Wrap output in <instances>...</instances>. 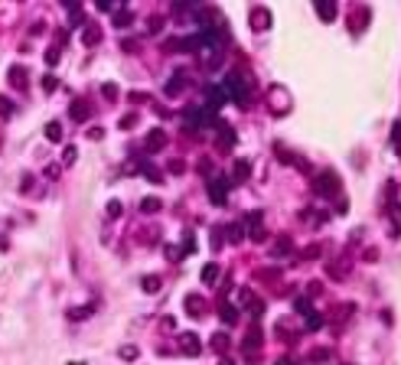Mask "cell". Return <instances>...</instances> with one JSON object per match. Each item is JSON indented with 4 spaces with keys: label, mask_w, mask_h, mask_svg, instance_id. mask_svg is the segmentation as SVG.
I'll list each match as a JSON object with an SVG mask.
<instances>
[{
    "label": "cell",
    "mask_w": 401,
    "mask_h": 365,
    "mask_svg": "<svg viewBox=\"0 0 401 365\" xmlns=\"http://www.w3.org/2000/svg\"><path fill=\"white\" fill-rule=\"evenodd\" d=\"M10 82H13L16 88H26V69L23 65H13V69H10Z\"/></svg>",
    "instance_id": "ac0fdd59"
},
{
    "label": "cell",
    "mask_w": 401,
    "mask_h": 365,
    "mask_svg": "<svg viewBox=\"0 0 401 365\" xmlns=\"http://www.w3.org/2000/svg\"><path fill=\"white\" fill-rule=\"evenodd\" d=\"M114 23H121V26H127V23H131V13H127V10H121V13H118V16H114Z\"/></svg>",
    "instance_id": "d6a6232c"
},
{
    "label": "cell",
    "mask_w": 401,
    "mask_h": 365,
    "mask_svg": "<svg viewBox=\"0 0 401 365\" xmlns=\"http://www.w3.org/2000/svg\"><path fill=\"white\" fill-rule=\"evenodd\" d=\"M287 108H291V95L284 92L281 85L271 88V111H277V114H287Z\"/></svg>",
    "instance_id": "3957f363"
},
{
    "label": "cell",
    "mask_w": 401,
    "mask_h": 365,
    "mask_svg": "<svg viewBox=\"0 0 401 365\" xmlns=\"http://www.w3.org/2000/svg\"><path fill=\"white\" fill-rule=\"evenodd\" d=\"M121 359H137V349H134V346H124V349H121Z\"/></svg>",
    "instance_id": "e575fe53"
},
{
    "label": "cell",
    "mask_w": 401,
    "mask_h": 365,
    "mask_svg": "<svg viewBox=\"0 0 401 365\" xmlns=\"http://www.w3.org/2000/svg\"><path fill=\"white\" fill-rule=\"evenodd\" d=\"M62 160H65V163H72V160H75V147H65V154H62Z\"/></svg>",
    "instance_id": "f35d334b"
},
{
    "label": "cell",
    "mask_w": 401,
    "mask_h": 365,
    "mask_svg": "<svg viewBox=\"0 0 401 365\" xmlns=\"http://www.w3.org/2000/svg\"><path fill=\"white\" fill-rule=\"evenodd\" d=\"M163 147H166V131L153 127V131L144 137V150H147V154H157V150H163Z\"/></svg>",
    "instance_id": "277c9868"
},
{
    "label": "cell",
    "mask_w": 401,
    "mask_h": 365,
    "mask_svg": "<svg viewBox=\"0 0 401 365\" xmlns=\"http://www.w3.org/2000/svg\"><path fill=\"white\" fill-rule=\"evenodd\" d=\"M186 310H189V316H202V310H205L202 297H193V294H189V297H186Z\"/></svg>",
    "instance_id": "5bb4252c"
},
{
    "label": "cell",
    "mask_w": 401,
    "mask_h": 365,
    "mask_svg": "<svg viewBox=\"0 0 401 365\" xmlns=\"http://www.w3.org/2000/svg\"><path fill=\"white\" fill-rule=\"evenodd\" d=\"M245 232L251 235L254 241H264V238H267V232L261 228V212H251V215L245 218Z\"/></svg>",
    "instance_id": "5b68a950"
},
{
    "label": "cell",
    "mask_w": 401,
    "mask_h": 365,
    "mask_svg": "<svg viewBox=\"0 0 401 365\" xmlns=\"http://www.w3.org/2000/svg\"><path fill=\"white\" fill-rule=\"evenodd\" d=\"M212 349H215V352H225V349H228V336H225V333H215V336H212Z\"/></svg>",
    "instance_id": "cb8c5ba5"
},
{
    "label": "cell",
    "mask_w": 401,
    "mask_h": 365,
    "mask_svg": "<svg viewBox=\"0 0 401 365\" xmlns=\"http://www.w3.org/2000/svg\"><path fill=\"white\" fill-rule=\"evenodd\" d=\"M395 144H401V121H395Z\"/></svg>",
    "instance_id": "60d3db41"
},
{
    "label": "cell",
    "mask_w": 401,
    "mask_h": 365,
    "mask_svg": "<svg viewBox=\"0 0 401 365\" xmlns=\"http://www.w3.org/2000/svg\"><path fill=\"white\" fill-rule=\"evenodd\" d=\"M55 85H59V82H55V75H46V78H43V88H46V92H55Z\"/></svg>",
    "instance_id": "1f68e13d"
},
{
    "label": "cell",
    "mask_w": 401,
    "mask_h": 365,
    "mask_svg": "<svg viewBox=\"0 0 401 365\" xmlns=\"http://www.w3.org/2000/svg\"><path fill=\"white\" fill-rule=\"evenodd\" d=\"M101 95H104L108 101H114V98H118V85H104V88H101Z\"/></svg>",
    "instance_id": "4dcf8cb0"
},
{
    "label": "cell",
    "mask_w": 401,
    "mask_h": 365,
    "mask_svg": "<svg viewBox=\"0 0 401 365\" xmlns=\"http://www.w3.org/2000/svg\"><path fill=\"white\" fill-rule=\"evenodd\" d=\"M82 39L92 46V43H98V39H101V33H98V30H85V33H82Z\"/></svg>",
    "instance_id": "f1b7e54d"
},
{
    "label": "cell",
    "mask_w": 401,
    "mask_h": 365,
    "mask_svg": "<svg viewBox=\"0 0 401 365\" xmlns=\"http://www.w3.org/2000/svg\"><path fill=\"white\" fill-rule=\"evenodd\" d=\"M294 310L303 313V316H310V313H313V310H310V300H307V297H297V300H294Z\"/></svg>",
    "instance_id": "d4e9b609"
},
{
    "label": "cell",
    "mask_w": 401,
    "mask_h": 365,
    "mask_svg": "<svg viewBox=\"0 0 401 365\" xmlns=\"http://www.w3.org/2000/svg\"><path fill=\"white\" fill-rule=\"evenodd\" d=\"M108 212H111V215H121V202H118V199L108 202Z\"/></svg>",
    "instance_id": "74e56055"
},
{
    "label": "cell",
    "mask_w": 401,
    "mask_h": 365,
    "mask_svg": "<svg viewBox=\"0 0 401 365\" xmlns=\"http://www.w3.org/2000/svg\"><path fill=\"white\" fill-rule=\"evenodd\" d=\"M222 85H225L228 98H232V101H238L242 108H248V88H245L242 75H235V72H232V75H225V82H222Z\"/></svg>",
    "instance_id": "6da1fadb"
},
{
    "label": "cell",
    "mask_w": 401,
    "mask_h": 365,
    "mask_svg": "<svg viewBox=\"0 0 401 365\" xmlns=\"http://www.w3.org/2000/svg\"><path fill=\"white\" fill-rule=\"evenodd\" d=\"M10 114H13V104H10L7 95H0V117H10Z\"/></svg>",
    "instance_id": "4316f807"
},
{
    "label": "cell",
    "mask_w": 401,
    "mask_h": 365,
    "mask_svg": "<svg viewBox=\"0 0 401 365\" xmlns=\"http://www.w3.org/2000/svg\"><path fill=\"white\" fill-rule=\"evenodd\" d=\"M219 271H222L219 264H205L202 267V284H215V280H219Z\"/></svg>",
    "instance_id": "7402d4cb"
},
{
    "label": "cell",
    "mask_w": 401,
    "mask_h": 365,
    "mask_svg": "<svg viewBox=\"0 0 401 365\" xmlns=\"http://www.w3.org/2000/svg\"><path fill=\"white\" fill-rule=\"evenodd\" d=\"M287 251H291V238H284V235H281V238L271 245V258H284Z\"/></svg>",
    "instance_id": "9a60e30c"
},
{
    "label": "cell",
    "mask_w": 401,
    "mask_h": 365,
    "mask_svg": "<svg viewBox=\"0 0 401 365\" xmlns=\"http://www.w3.org/2000/svg\"><path fill=\"white\" fill-rule=\"evenodd\" d=\"M316 193H323V196L336 193V173H320L316 176Z\"/></svg>",
    "instance_id": "ba28073f"
},
{
    "label": "cell",
    "mask_w": 401,
    "mask_h": 365,
    "mask_svg": "<svg viewBox=\"0 0 401 365\" xmlns=\"http://www.w3.org/2000/svg\"><path fill=\"white\" fill-rule=\"evenodd\" d=\"M46 140H52V144L62 140V124H59V121H49L46 124Z\"/></svg>",
    "instance_id": "ffe728a7"
},
{
    "label": "cell",
    "mask_w": 401,
    "mask_h": 365,
    "mask_svg": "<svg viewBox=\"0 0 401 365\" xmlns=\"http://www.w3.org/2000/svg\"><path fill=\"white\" fill-rule=\"evenodd\" d=\"M69 114H72V121H79V124H82V121H88V104H85V101H75Z\"/></svg>",
    "instance_id": "e0dca14e"
},
{
    "label": "cell",
    "mask_w": 401,
    "mask_h": 365,
    "mask_svg": "<svg viewBox=\"0 0 401 365\" xmlns=\"http://www.w3.org/2000/svg\"><path fill=\"white\" fill-rule=\"evenodd\" d=\"M258 346H261V329L251 326V333L245 336V356H248V352H258Z\"/></svg>",
    "instance_id": "8fae6325"
},
{
    "label": "cell",
    "mask_w": 401,
    "mask_h": 365,
    "mask_svg": "<svg viewBox=\"0 0 401 365\" xmlns=\"http://www.w3.org/2000/svg\"><path fill=\"white\" fill-rule=\"evenodd\" d=\"M134 121H137V117H134V114H124V117H121V127H131Z\"/></svg>",
    "instance_id": "ab89813d"
},
{
    "label": "cell",
    "mask_w": 401,
    "mask_h": 365,
    "mask_svg": "<svg viewBox=\"0 0 401 365\" xmlns=\"http://www.w3.org/2000/svg\"><path fill=\"white\" fill-rule=\"evenodd\" d=\"M219 316L225 319V323H235L238 313H235V307H228V303H225V307H219Z\"/></svg>",
    "instance_id": "484cf974"
},
{
    "label": "cell",
    "mask_w": 401,
    "mask_h": 365,
    "mask_svg": "<svg viewBox=\"0 0 401 365\" xmlns=\"http://www.w3.org/2000/svg\"><path fill=\"white\" fill-rule=\"evenodd\" d=\"M160 23H163V20H160V16H153V20H150V26H147V33H160Z\"/></svg>",
    "instance_id": "d590c367"
},
{
    "label": "cell",
    "mask_w": 401,
    "mask_h": 365,
    "mask_svg": "<svg viewBox=\"0 0 401 365\" xmlns=\"http://www.w3.org/2000/svg\"><path fill=\"white\" fill-rule=\"evenodd\" d=\"M183 85H186V75H183V72H176L173 82H166V95H180Z\"/></svg>",
    "instance_id": "d6986e66"
},
{
    "label": "cell",
    "mask_w": 401,
    "mask_h": 365,
    "mask_svg": "<svg viewBox=\"0 0 401 365\" xmlns=\"http://www.w3.org/2000/svg\"><path fill=\"white\" fill-rule=\"evenodd\" d=\"M88 313H92V310H88V307H82V310H72V319H85Z\"/></svg>",
    "instance_id": "8d00e7d4"
},
{
    "label": "cell",
    "mask_w": 401,
    "mask_h": 365,
    "mask_svg": "<svg viewBox=\"0 0 401 365\" xmlns=\"http://www.w3.org/2000/svg\"><path fill=\"white\" fill-rule=\"evenodd\" d=\"M180 349L186 352V356H196V352L202 349V346H199V339H196L193 333H183V336H180Z\"/></svg>",
    "instance_id": "30bf717a"
},
{
    "label": "cell",
    "mask_w": 401,
    "mask_h": 365,
    "mask_svg": "<svg viewBox=\"0 0 401 365\" xmlns=\"http://www.w3.org/2000/svg\"><path fill=\"white\" fill-rule=\"evenodd\" d=\"M228 241H242V225H228Z\"/></svg>",
    "instance_id": "f546056e"
},
{
    "label": "cell",
    "mask_w": 401,
    "mask_h": 365,
    "mask_svg": "<svg viewBox=\"0 0 401 365\" xmlns=\"http://www.w3.org/2000/svg\"><path fill=\"white\" fill-rule=\"evenodd\" d=\"M46 62H49V65H55V62H59V49H55V46L46 52Z\"/></svg>",
    "instance_id": "836d02e7"
},
{
    "label": "cell",
    "mask_w": 401,
    "mask_h": 365,
    "mask_svg": "<svg viewBox=\"0 0 401 365\" xmlns=\"http://www.w3.org/2000/svg\"><path fill=\"white\" fill-rule=\"evenodd\" d=\"M228 101H232V98H228L225 85H212V88H209V104H205V108H209V111H219L222 104H228Z\"/></svg>",
    "instance_id": "8992f818"
},
{
    "label": "cell",
    "mask_w": 401,
    "mask_h": 365,
    "mask_svg": "<svg viewBox=\"0 0 401 365\" xmlns=\"http://www.w3.org/2000/svg\"><path fill=\"white\" fill-rule=\"evenodd\" d=\"M277 365H294V362H291V359H281V362H277Z\"/></svg>",
    "instance_id": "b9f144b4"
},
{
    "label": "cell",
    "mask_w": 401,
    "mask_h": 365,
    "mask_svg": "<svg viewBox=\"0 0 401 365\" xmlns=\"http://www.w3.org/2000/svg\"><path fill=\"white\" fill-rule=\"evenodd\" d=\"M251 26L254 30H267V26H271V10H264V7H254L251 10Z\"/></svg>",
    "instance_id": "9c48e42d"
},
{
    "label": "cell",
    "mask_w": 401,
    "mask_h": 365,
    "mask_svg": "<svg viewBox=\"0 0 401 365\" xmlns=\"http://www.w3.org/2000/svg\"><path fill=\"white\" fill-rule=\"evenodd\" d=\"M248 176H251V163H248V160H238V163H235V176H232V179H235V183H245Z\"/></svg>",
    "instance_id": "2e32d148"
},
{
    "label": "cell",
    "mask_w": 401,
    "mask_h": 365,
    "mask_svg": "<svg viewBox=\"0 0 401 365\" xmlns=\"http://www.w3.org/2000/svg\"><path fill=\"white\" fill-rule=\"evenodd\" d=\"M141 287H144V294H157V290H160V277H157V274H147V277L141 280Z\"/></svg>",
    "instance_id": "44dd1931"
},
{
    "label": "cell",
    "mask_w": 401,
    "mask_h": 365,
    "mask_svg": "<svg viewBox=\"0 0 401 365\" xmlns=\"http://www.w3.org/2000/svg\"><path fill=\"white\" fill-rule=\"evenodd\" d=\"M186 124L189 127H193V124H212V111H209V108H189L186 111Z\"/></svg>",
    "instance_id": "52a82bcc"
},
{
    "label": "cell",
    "mask_w": 401,
    "mask_h": 365,
    "mask_svg": "<svg viewBox=\"0 0 401 365\" xmlns=\"http://www.w3.org/2000/svg\"><path fill=\"white\" fill-rule=\"evenodd\" d=\"M209 199H212L215 206H222V202L228 199V176H212L209 179Z\"/></svg>",
    "instance_id": "7a4b0ae2"
},
{
    "label": "cell",
    "mask_w": 401,
    "mask_h": 365,
    "mask_svg": "<svg viewBox=\"0 0 401 365\" xmlns=\"http://www.w3.org/2000/svg\"><path fill=\"white\" fill-rule=\"evenodd\" d=\"M316 13H320L323 20H333V16H336V3H323L320 0V3H316Z\"/></svg>",
    "instance_id": "603a6c76"
},
{
    "label": "cell",
    "mask_w": 401,
    "mask_h": 365,
    "mask_svg": "<svg viewBox=\"0 0 401 365\" xmlns=\"http://www.w3.org/2000/svg\"><path fill=\"white\" fill-rule=\"evenodd\" d=\"M323 326V316H320V313H310V316H307V329H320Z\"/></svg>",
    "instance_id": "83f0119b"
},
{
    "label": "cell",
    "mask_w": 401,
    "mask_h": 365,
    "mask_svg": "<svg viewBox=\"0 0 401 365\" xmlns=\"http://www.w3.org/2000/svg\"><path fill=\"white\" fill-rule=\"evenodd\" d=\"M346 267H349V261H346V258H339V261H333V264L326 267V274L336 277V280H343V277H346Z\"/></svg>",
    "instance_id": "4fadbf2b"
},
{
    "label": "cell",
    "mask_w": 401,
    "mask_h": 365,
    "mask_svg": "<svg viewBox=\"0 0 401 365\" xmlns=\"http://www.w3.org/2000/svg\"><path fill=\"white\" fill-rule=\"evenodd\" d=\"M160 209H163V202H160L157 196H147V199H141V212H147V215H157Z\"/></svg>",
    "instance_id": "7c38bea8"
},
{
    "label": "cell",
    "mask_w": 401,
    "mask_h": 365,
    "mask_svg": "<svg viewBox=\"0 0 401 365\" xmlns=\"http://www.w3.org/2000/svg\"><path fill=\"white\" fill-rule=\"evenodd\" d=\"M222 365H232V362H228V359H222Z\"/></svg>",
    "instance_id": "7bdbcfd3"
}]
</instances>
